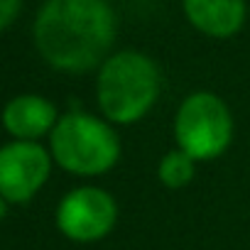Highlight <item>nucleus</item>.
I'll use <instances>...</instances> for the list:
<instances>
[{
	"label": "nucleus",
	"mask_w": 250,
	"mask_h": 250,
	"mask_svg": "<svg viewBox=\"0 0 250 250\" xmlns=\"http://www.w3.org/2000/svg\"><path fill=\"white\" fill-rule=\"evenodd\" d=\"M115 32L118 18L108 0H47L32 25L40 57L66 74L98 69L110 57Z\"/></svg>",
	"instance_id": "1"
},
{
	"label": "nucleus",
	"mask_w": 250,
	"mask_h": 250,
	"mask_svg": "<svg viewBox=\"0 0 250 250\" xmlns=\"http://www.w3.org/2000/svg\"><path fill=\"white\" fill-rule=\"evenodd\" d=\"M162 91L160 66L138 49L110 54L96 76V101L101 115L113 125H133L157 103Z\"/></svg>",
	"instance_id": "2"
},
{
	"label": "nucleus",
	"mask_w": 250,
	"mask_h": 250,
	"mask_svg": "<svg viewBox=\"0 0 250 250\" xmlns=\"http://www.w3.org/2000/svg\"><path fill=\"white\" fill-rule=\"evenodd\" d=\"M52 160L74 177H101L120 160V138L113 123L86 110L59 115L49 133Z\"/></svg>",
	"instance_id": "3"
},
{
	"label": "nucleus",
	"mask_w": 250,
	"mask_h": 250,
	"mask_svg": "<svg viewBox=\"0 0 250 250\" xmlns=\"http://www.w3.org/2000/svg\"><path fill=\"white\" fill-rule=\"evenodd\" d=\"M174 140L194 162L221 157L233 143V113L213 91L189 93L174 115Z\"/></svg>",
	"instance_id": "4"
},
{
	"label": "nucleus",
	"mask_w": 250,
	"mask_h": 250,
	"mask_svg": "<svg viewBox=\"0 0 250 250\" xmlns=\"http://www.w3.org/2000/svg\"><path fill=\"white\" fill-rule=\"evenodd\" d=\"M57 228L74 243H96L113 233L118 223V204L101 187H76L62 196L57 206Z\"/></svg>",
	"instance_id": "5"
},
{
	"label": "nucleus",
	"mask_w": 250,
	"mask_h": 250,
	"mask_svg": "<svg viewBox=\"0 0 250 250\" xmlns=\"http://www.w3.org/2000/svg\"><path fill=\"white\" fill-rule=\"evenodd\" d=\"M52 155L40 143L13 140L0 147V196L8 204L30 201L52 174Z\"/></svg>",
	"instance_id": "6"
},
{
	"label": "nucleus",
	"mask_w": 250,
	"mask_h": 250,
	"mask_svg": "<svg viewBox=\"0 0 250 250\" xmlns=\"http://www.w3.org/2000/svg\"><path fill=\"white\" fill-rule=\"evenodd\" d=\"M3 128L15 138L25 143H37L40 138L49 135L59 120L57 105L37 93H22L5 103L3 108Z\"/></svg>",
	"instance_id": "7"
},
{
	"label": "nucleus",
	"mask_w": 250,
	"mask_h": 250,
	"mask_svg": "<svg viewBox=\"0 0 250 250\" xmlns=\"http://www.w3.org/2000/svg\"><path fill=\"white\" fill-rule=\"evenodd\" d=\"M182 8L189 25L213 40L238 35L248 18L245 0H182Z\"/></svg>",
	"instance_id": "8"
},
{
	"label": "nucleus",
	"mask_w": 250,
	"mask_h": 250,
	"mask_svg": "<svg viewBox=\"0 0 250 250\" xmlns=\"http://www.w3.org/2000/svg\"><path fill=\"white\" fill-rule=\"evenodd\" d=\"M194 174H196V162L187 152H182L179 147L169 150L160 160V165H157V177H160V182L167 189H182V187H187L194 179Z\"/></svg>",
	"instance_id": "9"
},
{
	"label": "nucleus",
	"mask_w": 250,
	"mask_h": 250,
	"mask_svg": "<svg viewBox=\"0 0 250 250\" xmlns=\"http://www.w3.org/2000/svg\"><path fill=\"white\" fill-rule=\"evenodd\" d=\"M22 10V0H0V32L8 30Z\"/></svg>",
	"instance_id": "10"
},
{
	"label": "nucleus",
	"mask_w": 250,
	"mask_h": 250,
	"mask_svg": "<svg viewBox=\"0 0 250 250\" xmlns=\"http://www.w3.org/2000/svg\"><path fill=\"white\" fill-rule=\"evenodd\" d=\"M5 213H8V201H5L3 196H0V218H3Z\"/></svg>",
	"instance_id": "11"
}]
</instances>
